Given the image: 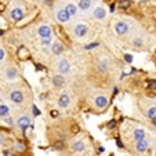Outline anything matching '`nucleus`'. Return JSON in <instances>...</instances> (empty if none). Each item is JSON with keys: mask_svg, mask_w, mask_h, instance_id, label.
Returning a JSON list of instances; mask_svg holds the SVG:
<instances>
[{"mask_svg": "<svg viewBox=\"0 0 156 156\" xmlns=\"http://www.w3.org/2000/svg\"><path fill=\"white\" fill-rule=\"evenodd\" d=\"M147 115H148V118H149L151 120L155 119L156 118V106H151V108L147 111Z\"/></svg>", "mask_w": 156, "mask_h": 156, "instance_id": "22", "label": "nucleus"}, {"mask_svg": "<svg viewBox=\"0 0 156 156\" xmlns=\"http://www.w3.org/2000/svg\"><path fill=\"white\" fill-rule=\"evenodd\" d=\"M109 68H111V64H109L108 59H101V61L98 62V69H100L101 72H108Z\"/></svg>", "mask_w": 156, "mask_h": 156, "instance_id": "20", "label": "nucleus"}, {"mask_svg": "<svg viewBox=\"0 0 156 156\" xmlns=\"http://www.w3.org/2000/svg\"><path fill=\"white\" fill-rule=\"evenodd\" d=\"M69 104H71V97H69L68 94H62L61 97H59V100H58V106L59 108H62V109L68 108Z\"/></svg>", "mask_w": 156, "mask_h": 156, "instance_id": "15", "label": "nucleus"}, {"mask_svg": "<svg viewBox=\"0 0 156 156\" xmlns=\"http://www.w3.org/2000/svg\"><path fill=\"white\" fill-rule=\"evenodd\" d=\"M93 17H94L95 20H104V18L106 17V10L104 9L102 6L95 7L94 11H93Z\"/></svg>", "mask_w": 156, "mask_h": 156, "instance_id": "14", "label": "nucleus"}, {"mask_svg": "<svg viewBox=\"0 0 156 156\" xmlns=\"http://www.w3.org/2000/svg\"><path fill=\"white\" fill-rule=\"evenodd\" d=\"M51 36L50 37H44V39H41V46H51Z\"/></svg>", "mask_w": 156, "mask_h": 156, "instance_id": "24", "label": "nucleus"}, {"mask_svg": "<svg viewBox=\"0 0 156 156\" xmlns=\"http://www.w3.org/2000/svg\"><path fill=\"white\" fill-rule=\"evenodd\" d=\"M134 46H137V47H141V46H142V40H140V39H136V40H134Z\"/></svg>", "mask_w": 156, "mask_h": 156, "instance_id": "31", "label": "nucleus"}, {"mask_svg": "<svg viewBox=\"0 0 156 156\" xmlns=\"http://www.w3.org/2000/svg\"><path fill=\"white\" fill-rule=\"evenodd\" d=\"M4 119H6V123L7 124H10V126H12V124H14V120H12L11 118H4Z\"/></svg>", "mask_w": 156, "mask_h": 156, "instance_id": "32", "label": "nucleus"}, {"mask_svg": "<svg viewBox=\"0 0 156 156\" xmlns=\"http://www.w3.org/2000/svg\"><path fill=\"white\" fill-rule=\"evenodd\" d=\"M152 124L156 127V118H155V119H152Z\"/></svg>", "mask_w": 156, "mask_h": 156, "instance_id": "36", "label": "nucleus"}, {"mask_svg": "<svg viewBox=\"0 0 156 156\" xmlns=\"http://www.w3.org/2000/svg\"><path fill=\"white\" fill-rule=\"evenodd\" d=\"M10 17H11L12 21L18 22V21H21L24 18V10L21 9V7H14V9L10 11Z\"/></svg>", "mask_w": 156, "mask_h": 156, "instance_id": "6", "label": "nucleus"}, {"mask_svg": "<svg viewBox=\"0 0 156 156\" xmlns=\"http://www.w3.org/2000/svg\"><path fill=\"white\" fill-rule=\"evenodd\" d=\"M153 156H156V149H155V151H153Z\"/></svg>", "mask_w": 156, "mask_h": 156, "instance_id": "37", "label": "nucleus"}, {"mask_svg": "<svg viewBox=\"0 0 156 156\" xmlns=\"http://www.w3.org/2000/svg\"><path fill=\"white\" fill-rule=\"evenodd\" d=\"M4 58H6V53H4V50L2 47H0V62L4 61Z\"/></svg>", "mask_w": 156, "mask_h": 156, "instance_id": "30", "label": "nucleus"}, {"mask_svg": "<svg viewBox=\"0 0 156 156\" xmlns=\"http://www.w3.org/2000/svg\"><path fill=\"white\" fill-rule=\"evenodd\" d=\"M71 148H72V151H73V152L80 153V152H83V151L86 149V142L83 141V140H76V141L72 142Z\"/></svg>", "mask_w": 156, "mask_h": 156, "instance_id": "10", "label": "nucleus"}, {"mask_svg": "<svg viewBox=\"0 0 156 156\" xmlns=\"http://www.w3.org/2000/svg\"><path fill=\"white\" fill-rule=\"evenodd\" d=\"M10 115V108L6 104H0V118H9Z\"/></svg>", "mask_w": 156, "mask_h": 156, "instance_id": "21", "label": "nucleus"}, {"mask_svg": "<svg viewBox=\"0 0 156 156\" xmlns=\"http://www.w3.org/2000/svg\"><path fill=\"white\" fill-rule=\"evenodd\" d=\"M53 84L54 87H62L65 84V77L62 75H54L53 76Z\"/></svg>", "mask_w": 156, "mask_h": 156, "instance_id": "17", "label": "nucleus"}, {"mask_svg": "<svg viewBox=\"0 0 156 156\" xmlns=\"http://www.w3.org/2000/svg\"><path fill=\"white\" fill-rule=\"evenodd\" d=\"M130 6H131L130 0H120V3H119V7H120V9H129Z\"/></svg>", "mask_w": 156, "mask_h": 156, "instance_id": "23", "label": "nucleus"}, {"mask_svg": "<svg viewBox=\"0 0 156 156\" xmlns=\"http://www.w3.org/2000/svg\"><path fill=\"white\" fill-rule=\"evenodd\" d=\"M93 6L91 0H79L77 3V10H82V11H88Z\"/></svg>", "mask_w": 156, "mask_h": 156, "instance_id": "16", "label": "nucleus"}, {"mask_svg": "<svg viewBox=\"0 0 156 156\" xmlns=\"http://www.w3.org/2000/svg\"><path fill=\"white\" fill-rule=\"evenodd\" d=\"M140 2H144V0H140Z\"/></svg>", "mask_w": 156, "mask_h": 156, "instance_id": "38", "label": "nucleus"}, {"mask_svg": "<svg viewBox=\"0 0 156 156\" xmlns=\"http://www.w3.org/2000/svg\"><path fill=\"white\" fill-rule=\"evenodd\" d=\"M53 148H54V149H57V151H61V149H62V148H64V142H62V141H58V142H54Z\"/></svg>", "mask_w": 156, "mask_h": 156, "instance_id": "26", "label": "nucleus"}, {"mask_svg": "<svg viewBox=\"0 0 156 156\" xmlns=\"http://www.w3.org/2000/svg\"><path fill=\"white\" fill-rule=\"evenodd\" d=\"M9 98L11 102L17 104V105H21V104H24L25 101V95L24 93L21 91V90H18V88H15V90H11L9 94Z\"/></svg>", "mask_w": 156, "mask_h": 156, "instance_id": "1", "label": "nucleus"}, {"mask_svg": "<svg viewBox=\"0 0 156 156\" xmlns=\"http://www.w3.org/2000/svg\"><path fill=\"white\" fill-rule=\"evenodd\" d=\"M108 127H111V129H113V127H115V122L112 120V122H111V123L108 124Z\"/></svg>", "mask_w": 156, "mask_h": 156, "instance_id": "34", "label": "nucleus"}, {"mask_svg": "<svg viewBox=\"0 0 156 156\" xmlns=\"http://www.w3.org/2000/svg\"><path fill=\"white\" fill-rule=\"evenodd\" d=\"M118 147L119 148H123V144H122V141H119V140H118Z\"/></svg>", "mask_w": 156, "mask_h": 156, "instance_id": "35", "label": "nucleus"}, {"mask_svg": "<svg viewBox=\"0 0 156 156\" xmlns=\"http://www.w3.org/2000/svg\"><path fill=\"white\" fill-rule=\"evenodd\" d=\"M65 11L69 14V17H75L77 14V7L75 6L73 3H68L65 6Z\"/></svg>", "mask_w": 156, "mask_h": 156, "instance_id": "18", "label": "nucleus"}, {"mask_svg": "<svg viewBox=\"0 0 156 156\" xmlns=\"http://www.w3.org/2000/svg\"><path fill=\"white\" fill-rule=\"evenodd\" d=\"M133 138L136 141H141V140H145V131L142 129H136L134 133H133Z\"/></svg>", "mask_w": 156, "mask_h": 156, "instance_id": "19", "label": "nucleus"}, {"mask_svg": "<svg viewBox=\"0 0 156 156\" xmlns=\"http://www.w3.org/2000/svg\"><path fill=\"white\" fill-rule=\"evenodd\" d=\"M87 32H88V25L84 24V22H79V24H76L73 27L75 36H76V37H79V39L84 37V36L87 35Z\"/></svg>", "mask_w": 156, "mask_h": 156, "instance_id": "2", "label": "nucleus"}, {"mask_svg": "<svg viewBox=\"0 0 156 156\" xmlns=\"http://www.w3.org/2000/svg\"><path fill=\"white\" fill-rule=\"evenodd\" d=\"M51 53H53L54 55H61V54L64 53V46H62L61 41L55 40L54 43H51Z\"/></svg>", "mask_w": 156, "mask_h": 156, "instance_id": "12", "label": "nucleus"}, {"mask_svg": "<svg viewBox=\"0 0 156 156\" xmlns=\"http://www.w3.org/2000/svg\"><path fill=\"white\" fill-rule=\"evenodd\" d=\"M15 149L17 151H25V145H24V142H17V145H15Z\"/></svg>", "mask_w": 156, "mask_h": 156, "instance_id": "27", "label": "nucleus"}, {"mask_svg": "<svg viewBox=\"0 0 156 156\" xmlns=\"http://www.w3.org/2000/svg\"><path fill=\"white\" fill-rule=\"evenodd\" d=\"M98 46H100V43H97V41H95V43H90V44H86V46H84V48H86V50H93V48L98 47Z\"/></svg>", "mask_w": 156, "mask_h": 156, "instance_id": "25", "label": "nucleus"}, {"mask_svg": "<svg viewBox=\"0 0 156 156\" xmlns=\"http://www.w3.org/2000/svg\"><path fill=\"white\" fill-rule=\"evenodd\" d=\"M149 148V142L147 140H141V141H136V151L138 153H145Z\"/></svg>", "mask_w": 156, "mask_h": 156, "instance_id": "11", "label": "nucleus"}, {"mask_svg": "<svg viewBox=\"0 0 156 156\" xmlns=\"http://www.w3.org/2000/svg\"><path fill=\"white\" fill-rule=\"evenodd\" d=\"M148 84H149V87L148 88H151V90H156V80H148Z\"/></svg>", "mask_w": 156, "mask_h": 156, "instance_id": "28", "label": "nucleus"}, {"mask_svg": "<svg viewBox=\"0 0 156 156\" xmlns=\"http://www.w3.org/2000/svg\"><path fill=\"white\" fill-rule=\"evenodd\" d=\"M17 126H18V129H20V130L25 131L28 127H30V118L28 115L20 116V118L17 119Z\"/></svg>", "mask_w": 156, "mask_h": 156, "instance_id": "5", "label": "nucleus"}, {"mask_svg": "<svg viewBox=\"0 0 156 156\" xmlns=\"http://www.w3.org/2000/svg\"><path fill=\"white\" fill-rule=\"evenodd\" d=\"M50 115H51V118H57L58 116V111H51Z\"/></svg>", "mask_w": 156, "mask_h": 156, "instance_id": "33", "label": "nucleus"}, {"mask_svg": "<svg viewBox=\"0 0 156 156\" xmlns=\"http://www.w3.org/2000/svg\"><path fill=\"white\" fill-rule=\"evenodd\" d=\"M18 77V71L15 66H12V65H9L6 69H4V79L9 80V82H12V80H15Z\"/></svg>", "mask_w": 156, "mask_h": 156, "instance_id": "4", "label": "nucleus"}, {"mask_svg": "<svg viewBox=\"0 0 156 156\" xmlns=\"http://www.w3.org/2000/svg\"><path fill=\"white\" fill-rule=\"evenodd\" d=\"M55 17L57 20L61 22V24H66L69 20H71V17H69V14L66 11H65V9H58L55 11Z\"/></svg>", "mask_w": 156, "mask_h": 156, "instance_id": "7", "label": "nucleus"}, {"mask_svg": "<svg viewBox=\"0 0 156 156\" xmlns=\"http://www.w3.org/2000/svg\"><path fill=\"white\" fill-rule=\"evenodd\" d=\"M37 33H39V36H40L41 39L50 37L51 36V28L48 27V25H40L39 29H37Z\"/></svg>", "mask_w": 156, "mask_h": 156, "instance_id": "13", "label": "nucleus"}, {"mask_svg": "<svg viewBox=\"0 0 156 156\" xmlns=\"http://www.w3.org/2000/svg\"><path fill=\"white\" fill-rule=\"evenodd\" d=\"M108 104H109V101L105 95H97L94 100V105L97 106L98 109H105L106 106H108Z\"/></svg>", "mask_w": 156, "mask_h": 156, "instance_id": "9", "label": "nucleus"}, {"mask_svg": "<svg viewBox=\"0 0 156 156\" xmlns=\"http://www.w3.org/2000/svg\"><path fill=\"white\" fill-rule=\"evenodd\" d=\"M124 59H126V62L131 64V62H133V55H131V54H124Z\"/></svg>", "mask_w": 156, "mask_h": 156, "instance_id": "29", "label": "nucleus"}, {"mask_svg": "<svg viewBox=\"0 0 156 156\" xmlns=\"http://www.w3.org/2000/svg\"><path fill=\"white\" fill-rule=\"evenodd\" d=\"M57 69H58L59 75H68L71 72V64H69L68 59L61 58L57 62Z\"/></svg>", "mask_w": 156, "mask_h": 156, "instance_id": "3", "label": "nucleus"}, {"mask_svg": "<svg viewBox=\"0 0 156 156\" xmlns=\"http://www.w3.org/2000/svg\"><path fill=\"white\" fill-rule=\"evenodd\" d=\"M115 30L118 35H126L127 32H129V24L127 22H124V21H119V22H116L115 25Z\"/></svg>", "mask_w": 156, "mask_h": 156, "instance_id": "8", "label": "nucleus"}]
</instances>
